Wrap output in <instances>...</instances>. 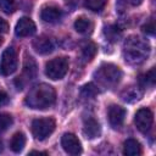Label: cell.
I'll return each instance as SVG.
<instances>
[{
	"instance_id": "cell-3",
	"label": "cell",
	"mask_w": 156,
	"mask_h": 156,
	"mask_svg": "<svg viewBox=\"0 0 156 156\" xmlns=\"http://www.w3.org/2000/svg\"><path fill=\"white\" fill-rule=\"evenodd\" d=\"M94 78L99 84L110 88L115 87L122 78V71L113 63H102L94 73Z\"/></svg>"
},
{
	"instance_id": "cell-10",
	"label": "cell",
	"mask_w": 156,
	"mask_h": 156,
	"mask_svg": "<svg viewBox=\"0 0 156 156\" xmlns=\"http://www.w3.org/2000/svg\"><path fill=\"white\" fill-rule=\"evenodd\" d=\"M15 33L17 37H29L35 33V24L29 17H22L16 23Z\"/></svg>"
},
{
	"instance_id": "cell-29",
	"label": "cell",
	"mask_w": 156,
	"mask_h": 156,
	"mask_svg": "<svg viewBox=\"0 0 156 156\" xmlns=\"http://www.w3.org/2000/svg\"><path fill=\"white\" fill-rule=\"evenodd\" d=\"M7 101H9V95L5 91H0V106L7 104Z\"/></svg>"
},
{
	"instance_id": "cell-6",
	"label": "cell",
	"mask_w": 156,
	"mask_h": 156,
	"mask_svg": "<svg viewBox=\"0 0 156 156\" xmlns=\"http://www.w3.org/2000/svg\"><path fill=\"white\" fill-rule=\"evenodd\" d=\"M17 52L13 48H7L4 50L1 58H0V74L1 76H10L17 69Z\"/></svg>"
},
{
	"instance_id": "cell-20",
	"label": "cell",
	"mask_w": 156,
	"mask_h": 156,
	"mask_svg": "<svg viewBox=\"0 0 156 156\" xmlns=\"http://www.w3.org/2000/svg\"><path fill=\"white\" fill-rule=\"evenodd\" d=\"M105 35L107 37L108 40L111 41H117L121 35H122V32L121 29L117 27V26H108L105 28Z\"/></svg>"
},
{
	"instance_id": "cell-4",
	"label": "cell",
	"mask_w": 156,
	"mask_h": 156,
	"mask_svg": "<svg viewBox=\"0 0 156 156\" xmlns=\"http://www.w3.org/2000/svg\"><path fill=\"white\" fill-rule=\"evenodd\" d=\"M68 67L69 62L67 57H56L50 60L45 65V74L52 80H58L66 76V73L68 72Z\"/></svg>"
},
{
	"instance_id": "cell-22",
	"label": "cell",
	"mask_w": 156,
	"mask_h": 156,
	"mask_svg": "<svg viewBox=\"0 0 156 156\" xmlns=\"http://www.w3.org/2000/svg\"><path fill=\"white\" fill-rule=\"evenodd\" d=\"M106 2H107V0H85V6L89 10L98 12V11H101L104 9Z\"/></svg>"
},
{
	"instance_id": "cell-21",
	"label": "cell",
	"mask_w": 156,
	"mask_h": 156,
	"mask_svg": "<svg viewBox=\"0 0 156 156\" xmlns=\"http://www.w3.org/2000/svg\"><path fill=\"white\" fill-rule=\"evenodd\" d=\"M17 7L16 0H0V10L7 15L13 13Z\"/></svg>"
},
{
	"instance_id": "cell-15",
	"label": "cell",
	"mask_w": 156,
	"mask_h": 156,
	"mask_svg": "<svg viewBox=\"0 0 156 156\" xmlns=\"http://www.w3.org/2000/svg\"><path fill=\"white\" fill-rule=\"evenodd\" d=\"M123 154L127 156H138L141 154V146L135 139H127L123 144Z\"/></svg>"
},
{
	"instance_id": "cell-11",
	"label": "cell",
	"mask_w": 156,
	"mask_h": 156,
	"mask_svg": "<svg viewBox=\"0 0 156 156\" xmlns=\"http://www.w3.org/2000/svg\"><path fill=\"white\" fill-rule=\"evenodd\" d=\"M100 132H101V128H100V124L99 122L94 118V117H88L84 119V123H83V133L87 138L89 139H94L96 136L100 135Z\"/></svg>"
},
{
	"instance_id": "cell-2",
	"label": "cell",
	"mask_w": 156,
	"mask_h": 156,
	"mask_svg": "<svg viewBox=\"0 0 156 156\" xmlns=\"http://www.w3.org/2000/svg\"><path fill=\"white\" fill-rule=\"evenodd\" d=\"M150 46L140 37H129L124 43V60L128 63H141L149 55Z\"/></svg>"
},
{
	"instance_id": "cell-23",
	"label": "cell",
	"mask_w": 156,
	"mask_h": 156,
	"mask_svg": "<svg viewBox=\"0 0 156 156\" xmlns=\"http://www.w3.org/2000/svg\"><path fill=\"white\" fill-rule=\"evenodd\" d=\"M12 122H13V119H12L11 115L5 113V112H0V132L6 130L12 124Z\"/></svg>"
},
{
	"instance_id": "cell-27",
	"label": "cell",
	"mask_w": 156,
	"mask_h": 156,
	"mask_svg": "<svg viewBox=\"0 0 156 156\" xmlns=\"http://www.w3.org/2000/svg\"><path fill=\"white\" fill-rule=\"evenodd\" d=\"M143 0H118V6L119 7H126V6H138L141 4Z\"/></svg>"
},
{
	"instance_id": "cell-1",
	"label": "cell",
	"mask_w": 156,
	"mask_h": 156,
	"mask_svg": "<svg viewBox=\"0 0 156 156\" xmlns=\"http://www.w3.org/2000/svg\"><path fill=\"white\" fill-rule=\"evenodd\" d=\"M56 100L55 89L45 83H40L34 85L26 96V105L30 108L44 110L50 107Z\"/></svg>"
},
{
	"instance_id": "cell-32",
	"label": "cell",
	"mask_w": 156,
	"mask_h": 156,
	"mask_svg": "<svg viewBox=\"0 0 156 156\" xmlns=\"http://www.w3.org/2000/svg\"><path fill=\"white\" fill-rule=\"evenodd\" d=\"M1 44H2V38L0 37V45H1Z\"/></svg>"
},
{
	"instance_id": "cell-16",
	"label": "cell",
	"mask_w": 156,
	"mask_h": 156,
	"mask_svg": "<svg viewBox=\"0 0 156 156\" xmlns=\"http://www.w3.org/2000/svg\"><path fill=\"white\" fill-rule=\"evenodd\" d=\"M74 29L80 34H89L93 30V22L87 17H78L74 21Z\"/></svg>"
},
{
	"instance_id": "cell-17",
	"label": "cell",
	"mask_w": 156,
	"mask_h": 156,
	"mask_svg": "<svg viewBox=\"0 0 156 156\" xmlns=\"http://www.w3.org/2000/svg\"><path fill=\"white\" fill-rule=\"evenodd\" d=\"M26 145V136L22 132H17L13 134L10 141V149L13 152H21Z\"/></svg>"
},
{
	"instance_id": "cell-25",
	"label": "cell",
	"mask_w": 156,
	"mask_h": 156,
	"mask_svg": "<svg viewBox=\"0 0 156 156\" xmlns=\"http://www.w3.org/2000/svg\"><path fill=\"white\" fill-rule=\"evenodd\" d=\"M96 88H95V85L94 84H91V83H89V84H87V85H84L83 88H82V96H84V98H93L95 94H96Z\"/></svg>"
},
{
	"instance_id": "cell-5",
	"label": "cell",
	"mask_w": 156,
	"mask_h": 156,
	"mask_svg": "<svg viewBox=\"0 0 156 156\" xmlns=\"http://www.w3.org/2000/svg\"><path fill=\"white\" fill-rule=\"evenodd\" d=\"M55 130V121L50 117L37 118L32 122V133L37 140L46 139Z\"/></svg>"
},
{
	"instance_id": "cell-18",
	"label": "cell",
	"mask_w": 156,
	"mask_h": 156,
	"mask_svg": "<svg viewBox=\"0 0 156 156\" xmlns=\"http://www.w3.org/2000/svg\"><path fill=\"white\" fill-rule=\"evenodd\" d=\"M96 54V45L91 41H88L82 45V56L85 61H91Z\"/></svg>"
},
{
	"instance_id": "cell-12",
	"label": "cell",
	"mask_w": 156,
	"mask_h": 156,
	"mask_svg": "<svg viewBox=\"0 0 156 156\" xmlns=\"http://www.w3.org/2000/svg\"><path fill=\"white\" fill-rule=\"evenodd\" d=\"M32 45H33V49L38 54H41V55L50 54L54 50V43L48 37H39V38L34 39Z\"/></svg>"
},
{
	"instance_id": "cell-13",
	"label": "cell",
	"mask_w": 156,
	"mask_h": 156,
	"mask_svg": "<svg viewBox=\"0 0 156 156\" xmlns=\"http://www.w3.org/2000/svg\"><path fill=\"white\" fill-rule=\"evenodd\" d=\"M61 16H62V12L56 6H46L40 12L41 20L45 21V22H48V23H55V22H57L61 18Z\"/></svg>"
},
{
	"instance_id": "cell-24",
	"label": "cell",
	"mask_w": 156,
	"mask_h": 156,
	"mask_svg": "<svg viewBox=\"0 0 156 156\" xmlns=\"http://www.w3.org/2000/svg\"><path fill=\"white\" fill-rule=\"evenodd\" d=\"M140 83L143 87H146V85H154L155 83V69H150L145 76H143L140 78Z\"/></svg>"
},
{
	"instance_id": "cell-14",
	"label": "cell",
	"mask_w": 156,
	"mask_h": 156,
	"mask_svg": "<svg viewBox=\"0 0 156 156\" xmlns=\"http://www.w3.org/2000/svg\"><path fill=\"white\" fill-rule=\"evenodd\" d=\"M35 72H37V66H35V62L32 57H27L26 62H24V69H23V74L22 77H18L17 80H24L23 83L26 84L28 80L33 79V77L35 76Z\"/></svg>"
},
{
	"instance_id": "cell-9",
	"label": "cell",
	"mask_w": 156,
	"mask_h": 156,
	"mask_svg": "<svg viewBox=\"0 0 156 156\" xmlns=\"http://www.w3.org/2000/svg\"><path fill=\"white\" fill-rule=\"evenodd\" d=\"M108 122L111 124L112 128H119L123 122H124V117H126V110L118 105H111L108 107Z\"/></svg>"
},
{
	"instance_id": "cell-8",
	"label": "cell",
	"mask_w": 156,
	"mask_h": 156,
	"mask_svg": "<svg viewBox=\"0 0 156 156\" xmlns=\"http://www.w3.org/2000/svg\"><path fill=\"white\" fill-rule=\"evenodd\" d=\"M61 145L63 150L69 155H79L82 152V145L78 138L72 133H65L61 138Z\"/></svg>"
},
{
	"instance_id": "cell-7",
	"label": "cell",
	"mask_w": 156,
	"mask_h": 156,
	"mask_svg": "<svg viewBox=\"0 0 156 156\" xmlns=\"http://www.w3.org/2000/svg\"><path fill=\"white\" fill-rule=\"evenodd\" d=\"M134 122H135V126L136 128L141 132V133H146L147 130H150L151 126H152V122H154V115L152 112L146 108V107H143V108H139L135 113V117H134Z\"/></svg>"
},
{
	"instance_id": "cell-30",
	"label": "cell",
	"mask_w": 156,
	"mask_h": 156,
	"mask_svg": "<svg viewBox=\"0 0 156 156\" xmlns=\"http://www.w3.org/2000/svg\"><path fill=\"white\" fill-rule=\"evenodd\" d=\"M30 154H39V155H46V152H40V151H32Z\"/></svg>"
},
{
	"instance_id": "cell-19",
	"label": "cell",
	"mask_w": 156,
	"mask_h": 156,
	"mask_svg": "<svg viewBox=\"0 0 156 156\" xmlns=\"http://www.w3.org/2000/svg\"><path fill=\"white\" fill-rule=\"evenodd\" d=\"M140 96H141V91L134 87H129L122 93V98L124 101H135L139 100Z\"/></svg>"
},
{
	"instance_id": "cell-31",
	"label": "cell",
	"mask_w": 156,
	"mask_h": 156,
	"mask_svg": "<svg viewBox=\"0 0 156 156\" xmlns=\"http://www.w3.org/2000/svg\"><path fill=\"white\" fill-rule=\"evenodd\" d=\"M2 149H4V146H2V141H1V139H0V152L2 151Z\"/></svg>"
},
{
	"instance_id": "cell-28",
	"label": "cell",
	"mask_w": 156,
	"mask_h": 156,
	"mask_svg": "<svg viewBox=\"0 0 156 156\" xmlns=\"http://www.w3.org/2000/svg\"><path fill=\"white\" fill-rule=\"evenodd\" d=\"M7 32H9V23L2 17H0V33H7Z\"/></svg>"
},
{
	"instance_id": "cell-26",
	"label": "cell",
	"mask_w": 156,
	"mask_h": 156,
	"mask_svg": "<svg viewBox=\"0 0 156 156\" xmlns=\"http://www.w3.org/2000/svg\"><path fill=\"white\" fill-rule=\"evenodd\" d=\"M143 32L144 33H146V34H150V35H154V33H155V24H154V20L151 18L147 23H145L144 26H143Z\"/></svg>"
}]
</instances>
